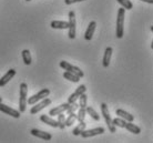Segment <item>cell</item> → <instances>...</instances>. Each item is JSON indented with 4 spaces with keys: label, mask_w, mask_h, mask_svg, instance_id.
I'll use <instances>...</instances> for the list:
<instances>
[{
    "label": "cell",
    "mask_w": 153,
    "mask_h": 143,
    "mask_svg": "<svg viewBox=\"0 0 153 143\" xmlns=\"http://www.w3.org/2000/svg\"><path fill=\"white\" fill-rule=\"evenodd\" d=\"M124 128H126L129 132L133 133V134H139V133L141 132V129L139 128L138 125H135L134 123H132V122H128V123H126V127H124Z\"/></svg>",
    "instance_id": "d6986e66"
},
{
    "label": "cell",
    "mask_w": 153,
    "mask_h": 143,
    "mask_svg": "<svg viewBox=\"0 0 153 143\" xmlns=\"http://www.w3.org/2000/svg\"><path fill=\"white\" fill-rule=\"evenodd\" d=\"M115 114H117L119 118L126 120V122H132V121L134 120V116H132L131 113L126 112V110H123V109H117V110H115Z\"/></svg>",
    "instance_id": "5bb4252c"
},
{
    "label": "cell",
    "mask_w": 153,
    "mask_h": 143,
    "mask_svg": "<svg viewBox=\"0 0 153 143\" xmlns=\"http://www.w3.org/2000/svg\"><path fill=\"white\" fill-rule=\"evenodd\" d=\"M51 28L53 29H60V30H65V29H68L69 27V23L67 21H61V20H53L50 23Z\"/></svg>",
    "instance_id": "e0dca14e"
},
{
    "label": "cell",
    "mask_w": 153,
    "mask_h": 143,
    "mask_svg": "<svg viewBox=\"0 0 153 143\" xmlns=\"http://www.w3.org/2000/svg\"><path fill=\"white\" fill-rule=\"evenodd\" d=\"M68 107H69V103H68V102H67V103H62V104L58 105V107H56V108L50 110L49 116H58V114H60V113H65V110L68 109Z\"/></svg>",
    "instance_id": "4fadbf2b"
},
{
    "label": "cell",
    "mask_w": 153,
    "mask_h": 143,
    "mask_svg": "<svg viewBox=\"0 0 153 143\" xmlns=\"http://www.w3.org/2000/svg\"><path fill=\"white\" fill-rule=\"evenodd\" d=\"M104 128H94V129H90V130H85L84 129L83 131L80 133V136L83 138V139H87V138H92V136H99V134H102L104 133Z\"/></svg>",
    "instance_id": "ba28073f"
},
{
    "label": "cell",
    "mask_w": 153,
    "mask_h": 143,
    "mask_svg": "<svg viewBox=\"0 0 153 143\" xmlns=\"http://www.w3.org/2000/svg\"><path fill=\"white\" fill-rule=\"evenodd\" d=\"M78 100H79V108H87V105H88V96L85 94V92L82 93Z\"/></svg>",
    "instance_id": "603a6c76"
},
{
    "label": "cell",
    "mask_w": 153,
    "mask_h": 143,
    "mask_svg": "<svg viewBox=\"0 0 153 143\" xmlns=\"http://www.w3.org/2000/svg\"><path fill=\"white\" fill-rule=\"evenodd\" d=\"M101 112H102V116H103L104 120H105V123L108 125V129L111 133H114L117 132V127L113 125L112 123V119L110 116V112H109V109H108V105L105 103H102L101 104Z\"/></svg>",
    "instance_id": "3957f363"
},
{
    "label": "cell",
    "mask_w": 153,
    "mask_h": 143,
    "mask_svg": "<svg viewBox=\"0 0 153 143\" xmlns=\"http://www.w3.org/2000/svg\"><path fill=\"white\" fill-rule=\"evenodd\" d=\"M30 133L33 136H37V138H39V139L46 140V141H50V140L52 139V136H51L50 133L41 131V130H38V129H32V130L30 131Z\"/></svg>",
    "instance_id": "8fae6325"
},
{
    "label": "cell",
    "mask_w": 153,
    "mask_h": 143,
    "mask_svg": "<svg viewBox=\"0 0 153 143\" xmlns=\"http://www.w3.org/2000/svg\"><path fill=\"white\" fill-rule=\"evenodd\" d=\"M141 1H144L146 4H153V0H141Z\"/></svg>",
    "instance_id": "1f68e13d"
},
{
    "label": "cell",
    "mask_w": 153,
    "mask_h": 143,
    "mask_svg": "<svg viewBox=\"0 0 153 143\" xmlns=\"http://www.w3.org/2000/svg\"><path fill=\"white\" fill-rule=\"evenodd\" d=\"M76 121V114L74 112L72 113H69V116H68V118L65 119V127H71L74 122Z\"/></svg>",
    "instance_id": "cb8c5ba5"
},
{
    "label": "cell",
    "mask_w": 153,
    "mask_h": 143,
    "mask_svg": "<svg viewBox=\"0 0 153 143\" xmlns=\"http://www.w3.org/2000/svg\"><path fill=\"white\" fill-rule=\"evenodd\" d=\"M35 104L36 105H33V107L30 109V114H37V113H39L41 110H43V109L46 108V107L51 104V100H50L49 98H45V99L38 101Z\"/></svg>",
    "instance_id": "8992f818"
},
{
    "label": "cell",
    "mask_w": 153,
    "mask_h": 143,
    "mask_svg": "<svg viewBox=\"0 0 153 143\" xmlns=\"http://www.w3.org/2000/svg\"><path fill=\"white\" fill-rule=\"evenodd\" d=\"M112 123H113V125L118 127V128H124L126 121L121 119V118H115V119H112Z\"/></svg>",
    "instance_id": "f1b7e54d"
},
{
    "label": "cell",
    "mask_w": 153,
    "mask_h": 143,
    "mask_svg": "<svg viewBox=\"0 0 153 143\" xmlns=\"http://www.w3.org/2000/svg\"><path fill=\"white\" fill-rule=\"evenodd\" d=\"M0 102H2V98L0 97Z\"/></svg>",
    "instance_id": "d6a6232c"
},
{
    "label": "cell",
    "mask_w": 153,
    "mask_h": 143,
    "mask_svg": "<svg viewBox=\"0 0 153 143\" xmlns=\"http://www.w3.org/2000/svg\"><path fill=\"white\" fill-rule=\"evenodd\" d=\"M50 94V90L49 89H42L40 90L38 93H36V94H33L32 97H30L29 99H27V104H35V103H37L38 101L42 100V99H45V98H47L48 96Z\"/></svg>",
    "instance_id": "5b68a950"
},
{
    "label": "cell",
    "mask_w": 153,
    "mask_h": 143,
    "mask_svg": "<svg viewBox=\"0 0 153 143\" xmlns=\"http://www.w3.org/2000/svg\"><path fill=\"white\" fill-rule=\"evenodd\" d=\"M124 17H126V9L120 8L118 10V16H117V38L121 39L124 35Z\"/></svg>",
    "instance_id": "6da1fadb"
},
{
    "label": "cell",
    "mask_w": 153,
    "mask_h": 143,
    "mask_svg": "<svg viewBox=\"0 0 153 143\" xmlns=\"http://www.w3.org/2000/svg\"><path fill=\"white\" fill-rule=\"evenodd\" d=\"M68 23H69V27H68V29H69V38L70 39H74L76 38V13H74V11H71L69 12V21H68Z\"/></svg>",
    "instance_id": "52a82bcc"
},
{
    "label": "cell",
    "mask_w": 153,
    "mask_h": 143,
    "mask_svg": "<svg viewBox=\"0 0 153 143\" xmlns=\"http://www.w3.org/2000/svg\"><path fill=\"white\" fill-rule=\"evenodd\" d=\"M19 112L22 113L27 109V94H28V85L27 83L22 82L19 87Z\"/></svg>",
    "instance_id": "7a4b0ae2"
},
{
    "label": "cell",
    "mask_w": 153,
    "mask_h": 143,
    "mask_svg": "<svg viewBox=\"0 0 153 143\" xmlns=\"http://www.w3.org/2000/svg\"><path fill=\"white\" fill-rule=\"evenodd\" d=\"M78 109H79V104H78L76 102H73V103H69V107H68V109L65 110V112H67V114H69V113L76 112Z\"/></svg>",
    "instance_id": "f546056e"
},
{
    "label": "cell",
    "mask_w": 153,
    "mask_h": 143,
    "mask_svg": "<svg viewBox=\"0 0 153 143\" xmlns=\"http://www.w3.org/2000/svg\"><path fill=\"white\" fill-rule=\"evenodd\" d=\"M60 67H61L62 69L65 70V71H69V72H72V73H74L76 76H78L79 78H82L84 76L83 71L79 68V67L76 66H73V64H71V63H69L68 61H60Z\"/></svg>",
    "instance_id": "277c9868"
},
{
    "label": "cell",
    "mask_w": 153,
    "mask_h": 143,
    "mask_svg": "<svg viewBox=\"0 0 153 143\" xmlns=\"http://www.w3.org/2000/svg\"><path fill=\"white\" fill-rule=\"evenodd\" d=\"M82 1H85V0H65V4H76V2H82Z\"/></svg>",
    "instance_id": "4dcf8cb0"
},
{
    "label": "cell",
    "mask_w": 153,
    "mask_h": 143,
    "mask_svg": "<svg viewBox=\"0 0 153 143\" xmlns=\"http://www.w3.org/2000/svg\"><path fill=\"white\" fill-rule=\"evenodd\" d=\"M117 1L122 6V8L126 9V10H131L133 8V4L131 2L130 0H117Z\"/></svg>",
    "instance_id": "4316f807"
},
{
    "label": "cell",
    "mask_w": 153,
    "mask_h": 143,
    "mask_svg": "<svg viewBox=\"0 0 153 143\" xmlns=\"http://www.w3.org/2000/svg\"><path fill=\"white\" fill-rule=\"evenodd\" d=\"M85 113H87V114H89V116H91L94 121H99L100 120V116L98 114V112H97L96 110L92 108V107H90V105H87V108H85Z\"/></svg>",
    "instance_id": "44dd1931"
},
{
    "label": "cell",
    "mask_w": 153,
    "mask_h": 143,
    "mask_svg": "<svg viewBox=\"0 0 153 143\" xmlns=\"http://www.w3.org/2000/svg\"><path fill=\"white\" fill-rule=\"evenodd\" d=\"M16 70L15 69H10L7 71V73L4 74V76H2V77L0 78V87L2 88V87H4V85L7 84L8 82H10V80H11L12 78L16 76Z\"/></svg>",
    "instance_id": "7c38bea8"
},
{
    "label": "cell",
    "mask_w": 153,
    "mask_h": 143,
    "mask_svg": "<svg viewBox=\"0 0 153 143\" xmlns=\"http://www.w3.org/2000/svg\"><path fill=\"white\" fill-rule=\"evenodd\" d=\"M65 116L63 113H60V114H58V128H60L61 130L65 128Z\"/></svg>",
    "instance_id": "83f0119b"
},
{
    "label": "cell",
    "mask_w": 153,
    "mask_h": 143,
    "mask_svg": "<svg viewBox=\"0 0 153 143\" xmlns=\"http://www.w3.org/2000/svg\"><path fill=\"white\" fill-rule=\"evenodd\" d=\"M85 125H87V123L85 122H79V124H78V127H76V128L73 129V136H80V133L82 131H83L84 129H85Z\"/></svg>",
    "instance_id": "d4e9b609"
},
{
    "label": "cell",
    "mask_w": 153,
    "mask_h": 143,
    "mask_svg": "<svg viewBox=\"0 0 153 143\" xmlns=\"http://www.w3.org/2000/svg\"><path fill=\"white\" fill-rule=\"evenodd\" d=\"M63 78L67 79V80H69V81L74 82V83H78L81 79V78H79L78 76L72 73V72H69V71H65V72H63Z\"/></svg>",
    "instance_id": "ffe728a7"
},
{
    "label": "cell",
    "mask_w": 153,
    "mask_h": 143,
    "mask_svg": "<svg viewBox=\"0 0 153 143\" xmlns=\"http://www.w3.org/2000/svg\"><path fill=\"white\" fill-rule=\"evenodd\" d=\"M26 1H31V0H26Z\"/></svg>",
    "instance_id": "836d02e7"
},
{
    "label": "cell",
    "mask_w": 153,
    "mask_h": 143,
    "mask_svg": "<svg viewBox=\"0 0 153 143\" xmlns=\"http://www.w3.org/2000/svg\"><path fill=\"white\" fill-rule=\"evenodd\" d=\"M87 91V88H85V85L84 84H81L79 85L78 88L76 89V91L70 96L69 98H68V103H73V102H76V100L79 99V97H80L82 93H84Z\"/></svg>",
    "instance_id": "30bf717a"
},
{
    "label": "cell",
    "mask_w": 153,
    "mask_h": 143,
    "mask_svg": "<svg viewBox=\"0 0 153 143\" xmlns=\"http://www.w3.org/2000/svg\"><path fill=\"white\" fill-rule=\"evenodd\" d=\"M21 54H22V60H23V62H25V64H26V66H30L31 62H32L30 51L28 50V49H25V50H22Z\"/></svg>",
    "instance_id": "7402d4cb"
},
{
    "label": "cell",
    "mask_w": 153,
    "mask_h": 143,
    "mask_svg": "<svg viewBox=\"0 0 153 143\" xmlns=\"http://www.w3.org/2000/svg\"><path fill=\"white\" fill-rule=\"evenodd\" d=\"M112 52H113V49H112L111 47H107V49H105V51H104L103 61H102V64H103L104 68H108L109 64H110L111 57H112Z\"/></svg>",
    "instance_id": "2e32d148"
},
{
    "label": "cell",
    "mask_w": 153,
    "mask_h": 143,
    "mask_svg": "<svg viewBox=\"0 0 153 143\" xmlns=\"http://www.w3.org/2000/svg\"><path fill=\"white\" fill-rule=\"evenodd\" d=\"M96 28H97L96 21H91V22L89 23L88 28H87V31H85V33H84V39H85L87 41H90L92 39L93 33H94V31H96Z\"/></svg>",
    "instance_id": "9a60e30c"
},
{
    "label": "cell",
    "mask_w": 153,
    "mask_h": 143,
    "mask_svg": "<svg viewBox=\"0 0 153 143\" xmlns=\"http://www.w3.org/2000/svg\"><path fill=\"white\" fill-rule=\"evenodd\" d=\"M40 120L43 122V123L48 124V125H50V127H52V128H58V122L57 120H54V119H52L50 116H47V114H42L41 116H40Z\"/></svg>",
    "instance_id": "ac0fdd59"
},
{
    "label": "cell",
    "mask_w": 153,
    "mask_h": 143,
    "mask_svg": "<svg viewBox=\"0 0 153 143\" xmlns=\"http://www.w3.org/2000/svg\"><path fill=\"white\" fill-rule=\"evenodd\" d=\"M85 116H87V113H85V109H83V108L78 109V113H76V120L79 121V122H83L84 119H85Z\"/></svg>",
    "instance_id": "484cf974"
},
{
    "label": "cell",
    "mask_w": 153,
    "mask_h": 143,
    "mask_svg": "<svg viewBox=\"0 0 153 143\" xmlns=\"http://www.w3.org/2000/svg\"><path fill=\"white\" fill-rule=\"evenodd\" d=\"M0 111H1V112H4V114H8V116L15 118V119H19L20 118L19 111H17V110H15V109L10 108L9 105L4 104L2 102H0Z\"/></svg>",
    "instance_id": "9c48e42d"
}]
</instances>
